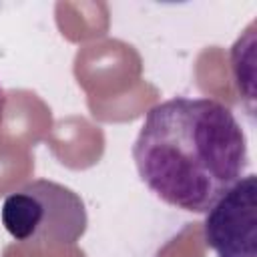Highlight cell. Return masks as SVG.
Returning a JSON list of instances; mask_svg holds the SVG:
<instances>
[{
    "label": "cell",
    "instance_id": "cell-1",
    "mask_svg": "<svg viewBox=\"0 0 257 257\" xmlns=\"http://www.w3.org/2000/svg\"><path fill=\"white\" fill-rule=\"evenodd\" d=\"M141 181L171 207L207 213L249 167L247 137L229 106L175 96L149 108L133 145Z\"/></svg>",
    "mask_w": 257,
    "mask_h": 257
},
{
    "label": "cell",
    "instance_id": "cell-2",
    "mask_svg": "<svg viewBox=\"0 0 257 257\" xmlns=\"http://www.w3.org/2000/svg\"><path fill=\"white\" fill-rule=\"evenodd\" d=\"M0 219L12 239L42 247L72 245L88 225L82 199L48 179H36L12 191L2 203Z\"/></svg>",
    "mask_w": 257,
    "mask_h": 257
},
{
    "label": "cell",
    "instance_id": "cell-3",
    "mask_svg": "<svg viewBox=\"0 0 257 257\" xmlns=\"http://www.w3.org/2000/svg\"><path fill=\"white\" fill-rule=\"evenodd\" d=\"M203 235L217 257H257V177H241L207 211Z\"/></svg>",
    "mask_w": 257,
    "mask_h": 257
},
{
    "label": "cell",
    "instance_id": "cell-4",
    "mask_svg": "<svg viewBox=\"0 0 257 257\" xmlns=\"http://www.w3.org/2000/svg\"><path fill=\"white\" fill-rule=\"evenodd\" d=\"M2 102H4V92H2V84H0V112H2Z\"/></svg>",
    "mask_w": 257,
    "mask_h": 257
}]
</instances>
